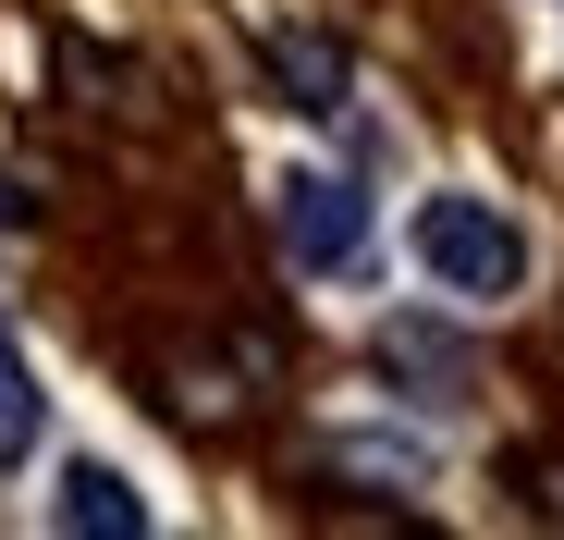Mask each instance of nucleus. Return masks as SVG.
<instances>
[{
  "label": "nucleus",
  "mask_w": 564,
  "mask_h": 540,
  "mask_svg": "<svg viewBox=\"0 0 564 540\" xmlns=\"http://www.w3.org/2000/svg\"><path fill=\"white\" fill-rule=\"evenodd\" d=\"M417 258H430V283H454V295H516L528 234H516L491 197H430V209H417Z\"/></svg>",
  "instance_id": "f257e3e1"
},
{
  "label": "nucleus",
  "mask_w": 564,
  "mask_h": 540,
  "mask_svg": "<svg viewBox=\"0 0 564 540\" xmlns=\"http://www.w3.org/2000/svg\"><path fill=\"white\" fill-rule=\"evenodd\" d=\"M282 246L307 270H356L368 258V197L332 185V172H295V185H282Z\"/></svg>",
  "instance_id": "f03ea898"
},
{
  "label": "nucleus",
  "mask_w": 564,
  "mask_h": 540,
  "mask_svg": "<svg viewBox=\"0 0 564 540\" xmlns=\"http://www.w3.org/2000/svg\"><path fill=\"white\" fill-rule=\"evenodd\" d=\"M270 74H282L295 111H344V86H356V62L332 37H307V25H270Z\"/></svg>",
  "instance_id": "7ed1b4c3"
},
{
  "label": "nucleus",
  "mask_w": 564,
  "mask_h": 540,
  "mask_svg": "<svg viewBox=\"0 0 564 540\" xmlns=\"http://www.w3.org/2000/svg\"><path fill=\"white\" fill-rule=\"evenodd\" d=\"M62 528H74V540H135L148 504H135L111 467H62Z\"/></svg>",
  "instance_id": "20e7f679"
},
{
  "label": "nucleus",
  "mask_w": 564,
  "mask_h": 540,
  "mask_svg": "<svg viewBox=\"0 0 564 540\" xmlns=\"http://www.w3.org/2000/svg\"><path fill=\"white\" fill-rule=\"evenodd\" d=\"M381 369H393V381H430V393H454V381H466V344H442V332L393 320V332H381Z\"/></svg>",
  "instance_id": "39448f33"
},
{
  "label": "nucleus",
  "mask_w": 564,
  "mask_h": 540,
  "mask_svg": "<svg viewBox=\"0 0 564 540\" xmlns=\"http://www.w3.org/2000/svg\"><path fill=\"white\" fill-rule=\"evenodd\" d=\"M25 442H37V369H25V344L0 332V467H25Z\"/></svg>",
  "instance_id": "423d86ee"
}]
</instances>
